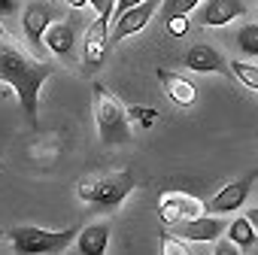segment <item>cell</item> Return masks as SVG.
Returning <instances> with one entry per match:
<instances>
[{
  "mask_svg": "<svg viewBox=\"0 0 258 255\" xmlns=\"http://www.w3.org/2000/svg\"><path fill=\"white\" fill-rule=\"evenodd\" d=\"M158 79H161L164 94H167L176 106H191V103L198 100V88H195L191 79H185V76H179V73H173V70H158Z\"/></svg>",
  "mask_w": 258,
  "mask_h": 255,
  "instance_id": "cell-13",
  "label": "cell"
},
{
  "mask_svg": "<svg viewBox=\"0 0 258 255\" xmlns=\"http://www.w3.org/2000/svg\"><path fill=\"white\" fill-rule=\"evenodd\" d=\"M243 13H246L243 0H207L204 10H201V25H207V28H225L237 16H243Z\"/></svg>",
  "mask_w": 258,
  "mask_h": 255,
  "instance_id": "cell-12",
  "label": "cell"
},
{
  "mask_svg": "<svg viewBox=\"0 0 258 255\" xmlns=\"http://www.w3.org/2000/svg\"><path fill=\"white\" fill-rule=\"evenodd\" d=\"M155 10H161V0H143V4H137V7H131V10L118 13L115 22L109 25V43H121V40H127L131 34L143 31V28L152 22Z\"/></svg>",
  "mask_w": 258,
  "mask_h": 255,
  "instance_id": "cell-6",
  "label": "cell"
},
{
  "mask_svg": "<svg viewBox=\"0 0 258 255\" xmlns=\"http://www.w3.org/2000/svg\"><path fill=\"white\" fill-rule=\"evenodd\" d=\"M228 67H231V76H234L237 82H243L246 88L258 91V64H252V61H240V58H231Z\"/></svg>",
  "mask_w": 258,
  "mask_h": 255,
  "instance_id": "cell-17",
  "label": "cell"
},
{
  "mask_svg": "<svg viewBox=\"0 0 258 255\" xmlns=\"http://www.w3.org/2000/svg\"><path fill=\"white\" fill-rule=\"evenodd\" d=\"M76 228H64V231H49V228H37V225H19V228H7V240L13 246V252H28V255H43V252H64L70 243H76Z\"/></svg>",
  "mask_w": 258,
  "mask_h": 255,
  "instance_id": "cell-4",
  "label": "cell"
},
{
  "mask_svg": "<svg viewBox=\"0 0 258 255\" xmlns=\"http://www.w3.org/2000/svg\"><path fill=\"white\" fill-rule=\"evenodd\" d=\"M13 10H16V0H0V19L10 16ZM0 28H4V22H0Z\"/></svg>",
  "mask_w": 258,
  "mask_h": 255,
  "instance_id": "cell-24",
  "label": "cell"
},
{
  "mask_svg": "<svg viewBox=\"0 0 258 255\" xmlns=\"http://www.w3.org/2000/svg\"><path fill=\"white\" fill-rule=\"evenodd\" d=\"M201 213H207L204 201H198V198H191L185 192H164L158 198V216H161L164 225H179V222L195 219Z\"/></svg>",
  "mask_w": 258,
  "mask_h": 255,
  "instance_id": "cell-7",
  "label": "cell"
},
{
  "mask_svg": "<svg viewBox=\"0 0 258 255\" xmlns=\"http://www.w3.org/2000/svg\"><path fill=\"white\" fill-rule=\"evenodd\" d=\"M106 246H109V225L106 222H91V225L79 228L76 252H82V255H103Z\"/></svg>",
  "mask_w": 258,
  "mask_h": 255,
  "instance_id": "cell-14",
  "label": "cell"
},
{
  "mask_svg": "<svg viewBox=\"0 0 258 255\" xmlns=\"http://www.w3.org/2000/svg\"><path fill=\"white\" fill-rule=\"evenodd\" d=\"M109 19H94L85 31V43H82V64L85 70H97L106 58V49H109Z\"/></svg>",
  "mask_w": 258,
  "mask_h": 255,
  "instance_id": "cell-9",
  "label": "cell"
},
{
  "mask_svg": "<svg viewBox=\"0 0 258 255\" xmlns=\"http://www.w3.org/2000/svg\"><path fill=\"white\" fill-rule=\"evenodd\" d=\"M91 7L97 10L100 19H109L112 22V16H115V0H91Z\"/></svg>",
  "mask_w": 258,
  "mask_h": 255,
  "instance_id": "cell-23",
  "label": "cell"
},
{
  "mask_svg": "<svg viewBox=\"0 0 258 255\" xmlns=\"http://www.w3.org/2000/svg\"><path fill=\"white\" fill-rule=\"evenodd\" d=\"M55 22V7L49 0H28L22 10V31L28 46L34 49V55H43L46 49V31Z\"/></svg>",
  "mask_w": 258,
  "mask_h": 255,
  "instance_id": "cell-5",
  "label": "cell"
},
{
  "mask_svg": "<svg viewBox=\"0 0 258 255\" xmlns=\"http://www.w3.org/2000/svg\"><path fill=\"white\" fill-rule=\"evenodd\" d=\"M91 100H94V124H97L100 143L103 146H124L131 140V112H127V106L100 82H94Z\"/></svg>",
  "mask_w": 258,
  "mask_h": 255,
  "instance_id": "cell-2",
  "label": "cell"
},
{
  "mask_svg": "<svg viewBox=\"0 0 258 255\" xmlns=\"http://www.w3.org/2000/svg\"><path fill=\"white\" fill-rule=\"evenodd\" d=\"M188 25H191L188 16H167V19H164V31H167L170 37H176V40L188 34Z\"/></svg>",
  "mask_w": 258,
  "mask_h": 255,
  "instance_id": "cell-21",
  "label": "cell"
},
{
  "mask_svg": "<svg viewBox=\"0 0 258 255\" xmlns=\"http://www.w3.org/2000/svg\"><path fill=\"white\" fill-rule=\"evenodd\" d=\"M182 61H185V67L195 70V73H231L225 55H222L216 46H210V43H195V46L182 55Z\"/></svg>",
  "mask_w": 258,
  "mask_h": 255,
  "instance_id": "cell-11",
  "label": "cell"
},
{
  "mask_svg": "<svg viewBox=\"0 0 258 255\" xmlns=\"http://www.w3.org/2000/svg\"><path fill=\"white\" fill-rule=\"evenodd\" d=\"M161 252H170V255H188L191 252V243L176 234V231H161Z\"/></svg>",
  "mask_w": 258,
  "mask_h": 255,
  "instance_id": "cell-19",
  "label": "cell"
},
{
  "mask_svg": "<svg viewBox=\"0 0 258 255\" xmlns=\"http://www.w3.org/2000/svg\"><path fill=\"white\" fill-rule=\"evenodd\" d=\"M198 4L201 0H161V13H164V19L167 16H188Z\"/></svg>",
  "mask_w": 258,
  "mask_h": 255,
  "instance_id": "cell-20",
  "label": "cell"
},
{
  "mask_svg": "<svg viewBox=\"0 0 258 255\" xmlns=\"http://www.w3.org/2000/svg\"><path fill=\"white\" fill-rule=\"evenodd\" d=\"M64 4L70 7V10H82V7H88L91 0H64Z\"/></svg>",
  "mask_w": 258,
  "mask_h": 255,
  "instance_id": "cell-26",
  "label": "cell"
},
{
  "mask_svg": "<svg viewBox=\"0 0 258 255\" xmlns=\"http://www.w3.org/2000/svg\"><path fill=\"white\" fill-rule=\"evenodd\" d=\"M52 76V64L40 61L37 55L16 46L7 31L0 28V85L10 88L28 118L31 128H37V109H40V91L46 79Z\"/></svg>",
  "mask_w": 258,
  "mask_h": 255,
  "instance_id": "cell-1",
  "label": "cell"
},
{
  "mask_svg": "<svg viewBox=\"0 0 258 255\" xmlns=\"http://www.w3.org/2000/svg\"><path fill=\"white\" fill-rule=\"evenodd\" d=\"M0 240H7V231H4V228H0Z\"/></svg>",
  "mask_w": 258,
  "mask_h": 255,
  "instance_id": "cell-28",
  "label": "cell"
},
{
  "mask_svg": "<svg viewBox=\"0 0 258 255\" xmlns=\"http://www.w3.org/2000/svg\"><path fill=\"white\" fill-rule=\"evenodd\" d=\"M127 112H131V118H137V121H143V131H146V128L158 118V112L155 109H149V106H131V109H127Z\"/></svg>",
  "mask_w": 258,
  "mask_h": 255,
  "instance_id": "cell-22",
  "label": "cell"
},
{
  "mask_svg": "<svg viewBox=\"0 0 258 255\" xmlns=\"http://www.w3.org/2000/svg\"><path fill=\"white\" fill-rule=\"evenodd\" d=\"M246 216H249V222H252L255 231H258V210H246Z\"/></svg>",
  "mask_w": 258,
  "mask_h": 255,
  "instance_id": "cell-27",
  "label": "cell"
},
{
  "mask_svg": "<svg viewBox=\"0 0 258 255\" xmlns=\"http://www.w3.org/2000/svg\"><path fill=\"white\" fill-rule=\"evenodd\" d=\"M73 46H76V31L70 22H52L49 31H46V49L55 55V58H70L73 55Z\"/></svg>",
  "mask_w": 258,
  "mask_h": 255,
  "instance_id": "cell-15",
  "label": "cell"
},
{
  "mask_svg": "<svg viewBox=\"0 0 258 255\" xmlns=\"http://www.w3.org/2000/svg\"><path fill=\"white\" fill-rule=\"evenodd\" d=\"M225 228H228V222H225L222 216L201 213V216H195V219L179 222L173 231H176V234H182L188 243H213V240H219V237L225 234Z\"/></svg>",
  "mask_w": 258,
  "mask_h": 255,
  "instance_id": "cell-10",
  "label": "cell"
},
{
  "mask_svg": "<svg viewBox=\"0 0 258 255\" xmlns=\"http://www.w3.org/2000/svg\"><path fill=\"white\" fill-rule=\"evenodd\" d=\"M137 4H143V0H115V16L124 13V10H131V7H137Z\"/></svg>",
  "mask_w": 258,
  "mask_h": 255,
  "instance_id": "cell-25",
  "label": "cell"
},
{
  "mask_svg": "<svg viewBox=\"0 0 258 255\" xmlns=\"http://www.w3.org/2000/svg\"><path fill=\"white\" fill-rule=\"evenodd\" d=\"M237 49L246 58H258V22H249L237 31Z\"/></svg>",
  "mask_w": 258,
  "mask_h": 255,
  "instance_id": "cell-18",
  "label": "cell"
},
{
  "mask_svg": "<svg viewBox=\"0 0 258 255\" xmlns=\"http://www.w3.org/2000/svg\"><path fill=\"white\" fill-rule=\"evenodd\" d=\"M137 179L131 170H112V173H91V176H82L79 185H76V198L82 204H91V207H103V210H112L118 204H124V198L134 192Z\"/></svg>",
  "mask_w": 258,
  "mask_h": 255,
  "instance_id": "cell-3",
  "label": "cell"
},
{
  "mask_svg": "<svg viewBox=\"0 0 258 255\" xmlns=\"http://www.w3.org/2000/svg\"><path fill=\"white\" fill-rule=\"evenodd\" d=\"M252 182H255V173H249V176H243V179L228 182L225 188H219V192L204 204V207H207V213H213V216H228V213L240 210V207L246 204L249 192H252Z\"/></svg>",
  "mask_w": 258,
  "mask_h": 255,
  "instance_id": "cell-8",
  "label": "cell"
},
{
  "mask_svg": "<svg viewBox=\"0 0 258 255\" xmlns=\"http://www.w3.org/2000/svg\"><path fill=\"white\" fill-rule=\"evenodd\" d=\"M225 234H228V240H231L237 249H252V246H255V237H258V231H255V225L249 222V216H237L234 222H228Z\"/></svg>",
  "mask_w": 258,
  "mask_h": 255,
  "instance_id": "cell-16",
  "label": "cell"
},
{
  "mask_svg": "<svg viewBox=\"0 0 258 255\" xmlns=\"http://www.w3.org/2000/svg\"><path fill=\"white\" fill-rule=\"evenodd\" d=\"M255 7H258V0H255Z\"/></svg>",
  "mask_w": 258,
  "mask_h": 255,
  "instance_id": "cell-29",
  "label": "cell"
}]
</instances>
